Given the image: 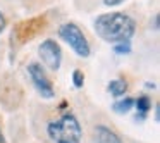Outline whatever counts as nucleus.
I'll return each mask as SVG.
<instances>
[{"label": "nucleus", "mask_w": 160, "mask_h": 143, "mask_svg": "<svg viewBox=\"0 0 160 143\" xmlns=\"http://www.w3.org/2000/svg\"><path fill=\"white\" fill-rule=\"evenodd\" d=\"M95 33L107 43L131 42L136 33V21L124 12H108L95 19Z\"/></svg>", "instance_id": "obj_1"}, {"label": "nucleus", "mask_w": 160, "mask_h": 143, "mask_svg": "<svg viewBox=\"0 0 160 143\" xmlns=\"http://www.w3.org/2000/svg\"><path fill=\"white\" fill-rule=\"evenodd\" d=\"M47 133L53 143H79L83 136L79 121L72 114H64L62 117L52 121L47 128Z\"/></svg>", "instance_id": "obj_2"}, {"label": "nucleus", "mask_w": 160, "mask_h": 143, "mask_svg": "<svg viewBox=\"0 0 160 143\" xmlns=\"http://www.w3.org/2000/svg\"><path fill=\"white\" fill-rule=\"evenodd\" d=\"M59 36L72 49V52L76 54L78 57H83V59L90 57V54H91L90 42L86 40L84 33L81 31L74 23H64L59 28Z\"/></svg>", "instance_id": "obj_3"}, {"label": "nucleus", "mask_w": 160, "mask_h": 143, "mask_svg": "<svg viewBox=\"0 0 160 143\" xmlns=\"http://www.w3.org/2000/svg\"><path fill=\"white\" fill-rule=\"evenodd\" d=\"M38 55L42 59L43 66H47L48 69L57 71L62 62V50H60L59 43L52 38H47L42 42V45L38 47Z\"/></svg>", "instance_id": "obj_4"}, {"label": "nucleus", "mask_w": 160, "mask_h": 143, "mask_svg": "<svg viewBox=\"0 0 160 143\" xmlns=\"http://www.w3.org/2000/svg\"><path fill=\"white\" fill-rule=\"evenodd\" d=\"M28 74H29V78H31L33 86L36 88V91H38L43 98H53V95H55V93H53L52 81L48 79L45 69H43L40 64H36V62L29 64V66H28Z\"/></svg>", "instance_id": "obj_5"}, {"label": "nucleus", "mask_w": 160, "mask_h": 143, "mask_svg": "<svg viewBox=\"0 0 160 143\" xmlns=\"http://www.w3.org/2000/svg\"><path fill=\"white\" fill-rule=\"evenodd\" d=\"M95 141L97 143H122L121 138L107 126H97L95 128Z\"/></svg>", "instance_id": "obj_6"}, {"label": "nucleus", "mask_w": 160, "mask_h": 143, "mask_svg": "<svg viewBox=\"0 0 160 143\" xmlns=\"http://www.w3.org/2000/svg\"><path fill=\"white\" fill-rule=\"evenodd\" d=\"M107 90H108V93H110L112 97H115V98L124 97V93L128 91V81H126V79H121V78H117V79H112L110 83L107 84Z\"/></svg>", "instance_id": "obj_7"}, {"label": "nucleus", "mask_w": 160, "mask_h": 143, "mask_svg": "<svg viewBox=\"0 0 160 143\" xmlns=\"http://www.w3.org/2000/svg\"><path fill=\"white\" fill-rule=\"evenodd\" d=\"M134 109L138 110L136 121H138V119H145L146 114L150 112V109H152V100H150L146 95H141L139 98H136V100H134Z\"/></svg>", "instance_id": "obj_8"}, {"label": "nucleus", "mask_w": 160, "mask_h": 143, "mask_svg": "<svg viewBox=\"0 0 160 143\" xmlns=\"http://www.w3.org/2000/svg\"><path fill=\"white\" fill-rule=\"evenodd\" d=\"M132 109H134V100H132L131 97H124V98L117 100L114 105H112V110H114L115 114H121V115L131 112Z\"/></svg>", "instance_id": "obj_9"}, {"label": "nucleus", "mask_w": 160, "mask_h": 143, "mask_svg": "<svg viewBox=\"0 0 160 143\" xmlns=\"http://www.w3.org/2000/svg\"><path fill=\"white\" fill-rule=\"evenodd\" d=\"M114 52L117 55H128L131 52V42H122V43H115L114 45Z\"/></svg>", "instance_id": "obj_10"}, {"label": "nucleus", "mask_w": 160, "mask_h": 143, "mask_svg": "<svg viewBox=\"0 0 160 143\" xmlns=\"http://www.w3.org/2000/svg\"><path fill=\"white\" fill-rule=\"evenodd\" d=\"M72 83H74V86H76V88H83V84H84V74L81 73L79 69H76L72 73Z\"/></svg>", "instance_id": "obj_11"}, {"label": "nucleus", "mask_w": 160, "mask_h": 143, "mask_svg": "<svg viewBox=\"0 0 160 143\" xmlns=\"http://www.w3.org/2000/svg\"><path fill=\"white\" fill-rule=\"evenodd\" d=\"M124 0H103V4L107 5V7H115V5H121Z\"/></svg>", "instance_id": "obj_12"}, {"label": "nucleus", "mask_w": 160, "mask_h": 143, "mask_svg": "<svg viewBox=\"0 0 160 143\" xmlns=\"http://www.w3.org/2000/svg\"><path fill=\"white\" fill-rule=\"evenodd\" d=\"M5 26H7V21H5V16L0 12V35L4 33V29H5Z\"/></svg>", "instance_id": "obj_13"}, {"label": "nucleus", "mask_w": 160, "mask_h": 143, "mask_svg": "<svg viewBox=\"0 0 160 143\" xmlns=\"http://www.w3.org/2000/svg\"><path fill=\"white\" fill-rule=\"evenodd\" d=\"M153 28L158 29V14H155V18H153Z\"/></svg>", "instance_id": "obj_14"}, {"label": "nucleus", "mask_w": 160, "mask_h": 143, "mask_svg": "<svg viewBox=\"0 0 160 143\" xmlns=\"http://www.w3.org/2000/svg\"><path fill=\"white\" fill-rule=\"evenodd\" d=\"M0 143H7V141H5V136H4V133H2V131H0Z\"/></svg>", "instance_id": "obj_15"}, {"label": "nucleus", "mask_w": 160, "mask_h": 143, "mask_svg": "<svg viewBox=\"0 0 160 143\" xmlns=\"http://www.w3.org/2000/svg\"><path fill=\"white\" fill-rule=\"evenodd\" d=\"M155 121H158V107L155 109Z\"/></svg>", "instance_id": "obj_16"}]
</instances>
